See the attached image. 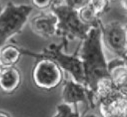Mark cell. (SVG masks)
Returning <instances> with one entry per match:
<instances>
[{
  "mask_svg": "<svg viewBox=\"0 0 127 117\" xmlns=\"http://www.w3.org/2000/svg\"><path fill=\"white\" fill-rule=\"evenodd\" d=\"M102 43L100 27H92L87 37L81 41L76 50L83 63L86 87L89 91L90 95L100 79L110 77Z\"/></svg>",
  "mask_w": 127,
  "mask_h": 117,
  "instance_id": "obj_1",
  "label": "cell"
},
{
  "mask_svg": "<svg viewBox=\"0 0 127 117\" xmlns=\"http://www.w3.org/2000/svg\"><path fill=\"white\" fill-rule=\"evenodd\" d=\"M67 46L64 42L59 44L52 43L47 46L39 53L29 51L22 48L23 55L33 57H47L55 60L62 68L67 72L76 81L86 86V79L83 63L77 52L73 54L67 53Z\"/></svg>",
  "mask_w": 127,
  "mask_h": 117,
  "instance_id": "obj_2",
  "label": "cell"
},
{
  "mask_svg": "<svg viewBox=\"0 0 127 117\" xmlns=\"http://www.w3.org/2000/svg\"><path fill=\"white\" fill-rule=\"evenodd\" d=\"M51 10L58 18L57 36L61 37L66 45L68 46L69 41H82L87 37L92 27L81 20L78 11L58 3H55Z\"/></svg>",
  "mask_w": 127,
  "mask_h": 117,
  "instance_id": "obj_3",
  "label": "cell"
},
{
  "mask_svg": "<svg viewBox=\"0 0 127 117\" xmlns=\"http://www.w3.org/2000/svg\"><path fill=\"white\" fill-rule=\"evenodd\" d=\"M33 10L32 5L7 3L0 15V45L7 44L13 37L21 33Z\"/></svg>",
  "mask_w": 127,
  "mask_h": 117,
  "instance_id": "obj_4",
  "label": "cell"
},
{
  "mask_svg": "<svg viewBox=\"0 0 127 117\" xmlns=\"http://www.w3.org/2000/svg\"><path fill=\"white\" fill-rule=\"evenodd\" d=\"M31 78L37 88L50 91L64 82V71L55 60L49 58L39 57L36 58Z\"/></svg>",
  "mask_w": 127,
  "mask_h": 117,
  "instance_id": "obj_5",
  "label": "cell"
},
{
  "mask_svg": "<svg viewBox=\"0 0 127 117\" xmlns=\"http://www.w3.org/2000/svg\"><path fill=\"white\" fill-rule=\"evenodd\" d=\"M102 42L109 51L119 58L127 54V29L119 21L100 24Z\"/></svg>",
  "mask_w": 127,
  "mask_h": 117,
  "instance_id": "obj_6",
  "label": "cell"
},
{
  "mask_svg": "<svg viewBox=\"0 0 127 117\" xmlns=\"http://www.w3.org/2000/svg\"><path fill=\"white\" fill-rule=\"evenodd\" d=\"M89 96V91L85 85L77 82L73 78L64 81L61 93L63 102L76 107L79 103L85 105V111L83 116L89 109H91Z\"/></svg>",
  "mask_w": 127,
  "mask_h": 117,
  "instance_id": "obj_7",
  "label": "cell"
},
{
  "mask_svg": "<svg viewBox=\"0 0 127 117\" xmlns=\"http://www.w3.org/2000/svg\"><path fill=\"white\" fill-rule=\"evenodd\" d=\"M29 24L32 32L42 39L48 40L57 35L58 18L51 10L43 11L35 15L30 20Z\"/></svg>",
  "mask_w": 127,
  "mask_h": 117,
  "instance_id": "obj_8",
  "label": "cell"
},
{
  "mask_svg": "<svg viewBox=\"0 0 127 117\" xmlns=\"http://www.w3.org/2000/svg\"><path fill=\"white\" fill-rule=\"evenodd\" d=\"M98 107L102 117L124 116L127 108V96L116 90L102 100Z\"/></svg>",
  "mask_w": 127,
  "mask_h": 117,
  "instance_id": "obj_9",
  "label": "cell"
},
{
  "mask_svg": "<svg viewBox=\"0 0 127 117\" xmlns=\"http://www.w3.org/2000/svg\"><path fill=\"white\" fill-rule=\"evenodd\" d=\"M21 83L22 75L19 68L15 66L1 68L0 87L4 93H13L21 86Z\"/></svg>",
  "mask_w": 127,
  "mask_h": 117,
  "instance_id": "obj_10",
  "label": "cell"
},
{
  "mask_svg": "<svg viewBox=\"0 0 127 117\" xmlns=\"http://www.w3.org/2000/svg\"><path fill=\"white\" fill-rule=\"evenodd\" d=\"M110 78L115 87L127 96V68L122 58L118 57L108 62Z\"/></svg>",
  "mask_w": 127,
  "mask_h": 117,
  "instance_id": "obj_11",
  "label": "cell"
},
{
  "mask_svg": "<svg viewBox=\"0 0 127 117\" xmlns=\"http://www.w3.org/2000/svg\"><path fill=\"white\" fill-rule=\"evenodd\" d=\"M23 55L22 48L17 46L9 44L1 48L0 64L1 68L15 66Z\"/></svg>",
  "mask_w": 127,
  "mask_h": 117,
  "instance_id": "obj_12",
  "label": "cell"
},
{
  "mask_svg": "<svg viewBox=\"0 0 127 117\" xmlns=\"http://www.w3.org/2000/svg\"><path fill=\"white\" fill-rule=\"evenodd\" d=\"M79 18L85 25L91 27H100L101 23L100 17H98L93 8L89 3L78 11Z\"/></svg>",
  "mask_w": 127,
  "mask_h": 117,
  "instance_id": "obj_13",
  "label": "cell"
},
{
  "mask_svg": "<svg viewBox=\"0 0 127 117\" xmlns=\"http://www.w3.org/2000/svg\"><path fill=\"white\" fill-rule=\"evenodd\" d=\"M80 114L78 108L73 105L63 102L56 106L55 114L53 115L54 117H79Z\"/></svg>",
  "mask_w": 127,
  "mask_h": 117,
  "instance_id": "obj_14",
  "label": "cell"
},
{
  "mask_svg": "<svg viewBox=\"0 0 127 117\" xmlns=\"http://www.w3.org/2000/svg\"><path fill=\"white\" fill-rule=\"evenodd\" d=\"M109 1L110 0H90L89 4L100 17L102 15L109 10Z\"/></svg>",
  "mask_w": 127,
  "mask_h": 117,
  "instance_id": "obj_15",
  "label": "cell"
},
{
  "mask_svg": "<svg viewBox=\"0 0 127 117\" xmlns=\"http://www.w3.org/2000/svg\"><path fill=\"white\" fill-rule=\"evenodd\" d=\"M89 1L90 0H56L55 3H61L75 10L79 11L87 5Z\"/></svg>",
  "mask_w": 127,
  "mask_h": 117,
  "instance_id": "obj_16",
  "label": "cell"
},
{
  "mask_svg": "<svg viewBox=\"0 0 127 117\" xmlns=\"http://www.w3.org/2000/svg\"><path fill=\"white\" fill-rule=\"evenodd\" d=\"M55 1L56 0H31L33 7L41 11L51 8Z\"/></svg>",
  "mask_w": 127,
  "mask_h": 117,
  "instance_id": "obj_17",
  "label": "cell"
},
{
  "mask_svg": "<svg viewBox=\"0 0 127 117\" xmlns=\"http://www.w3.org/2000/svg\"><path fill=\"white\" fill-rule=\"evenodd\" d=\"M0 117H11L10 113H9L7 111H3L1 110L0 112Z\"/></svg>",
  "mask_w": 127,
  "mask_h": 117,
  "instance_id": "obj_18",
  "label": "cell"
},
{
  "mask_svg": "<svg viewBox=\"0 0 127 117\" xmlns=\"http://www.w3.org/2000/svg\"><path fill=\"white\" fill-rule=\"evenodd\" d=\"M121 7H123V9L127 12V0H120Z\"/></svg>",
  "mask_w": 127,
  "mask_h": 117,
  "instance_id": "obj_19",
  "label": "cell"
},
{
  "mask_svg": "<svg viewBox=\"0 0 127 117\" xmlns=\"http://www.w3.org/2000/svg\"><path fill=\"white\" fill-rule=\"evenodd\" d=\"M122 58H123V60H124V62H125V66H126V67L127 68V54L125 56H123Z\"/></svg>",
  "mask_w": 127,
  "mask_h": 117,
  "instance_id": "obj_20",
  "label": "cell"
},
{
  "mask_svg": "<svg viewBox=\"0 0 127 117\" xmlns=\"http://www.w3.org/2000/svg\"><path fill=\"white\" fill-rule=\"evenodd\" d=\"M111 1H120V0H110Z\"/></svg>",
  "mask_w": 127,
  "mask_h": 117,
  "instance_id": "obj_21",
  "label": "cell"
},
{
  "mask_svg": "<svg viewBox=\"0 0 127 117\" xmlns=\"http://www.w3.org/2000/svg\"><path fill=\"white\" fill-rule=\"evenodd\" d=\"M126 27H127V25H126Z\"/></svg>",
  "mask_w": 127,
  "mask_h": 117,
  "instance_id": "obj_22",
  "label": "cell"
}]
</instances>
